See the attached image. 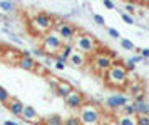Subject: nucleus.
<instances>
[{
  "instance_id": "1",
  "label": "nucleus",
  "mask_w": 149,
  "mask_h": 125,
  "mask_svg": "<svg viewBox=\"0 0 149 125\" xmlns=\"http://www.w3.org/2000/svg\"><path fill=\"white\" fill-rule=\"evenodd\" d=\"M106 77V84L109 87H114V88H122V87L127 85V80H129V72L127 68L124 67V64L117 62L116 60L114 65L107 70V73L104 75Z\"/></svg>"
},
{
  "instance_id": "2",
  "label": "nucleus",
  "mask_w": 149,
  "mask_h": 125,
  "mask_svg": "<svg viewBox=\"0 0 149 125\" xmlns=\"http://www.w3.org/2000/svg\"><path fill=\"white\" fill-rule=\"evenodd\" d=\"M79 119L82 125H104L102 124V112L94 104H84L79 110Z\"/></svg>"
},
{
  "instance_id": "3",
  "label": "nucleus",
  "mask_w": 149,
  "mask_h": 125,
  "mask_svg": "<svg viewBox=\"0 0 149 125\" xmlns=\"http://www.w3.org/2000/svg\"><path fill=\"white\" fill-rule=\"evenodd\" d=\"M64 47V40L61 39V35L57 32H49L45 33V37L42 40V50L45 52V55H50L54 57L62 50Z\"/></svg>"
},
{
  "instance_id": "4",
  "label": "nucleus",
  "mask_w": 149,
  "mask_h": 125,
  "mask_svg": "<svg viewBox=\"0 0 149 125\" xmlns=\"http://www.w3.org/2000/svg\"><path fill=\"white\" fill-rule=\"evenodd\" d=\"M55 22L49 13H37L34 19L30 20V27L35 33H49L54 28Z\"/></svg>"
},
{
  "instance_id": "5",
  "label": "nucleus",
  "mask_w": 149,
  "mask_h": 125,
  "mask_svg": "<svg viewBox=\"0 0 149 125\" xmlns=\"http://www.w3.org/2000/svg\"><path fill=\"white\" fill-rule=\"evenodd\" d=\"M95 47H97V42L92 35H89V33H82L79 37H75V48H77V52L81 53H92L95 50Z\"/></svg>"
},
{
  "instance_id": "6",
  "label": "nucleus",
  "mask_w": 149,
  "mask_h": 125,
  "mask_svg": "<svg viewBox=\"0 0 149 125\" xmlns=\"http://www.w3.org/2000/svg\"><path fill=\"white\" fill-rule=\"evenodd\" d=\"M114 62L116 60L109 55V50H107V53H97L95 55L94 60H92V67H94V70L101 72L102 75H106L109 68L114 65Z\"/></svg>"
},
{
  "instance_id": "7",
  "label": "nucleus",
  "mask_w": 149,
  "mask_h": 125,
  "mask_svg": "<svg viewBox=\"0 0 149 125\" xmlns=\"http://www.w3.org/2000/svg\"><path fill=\"white\" fill-rule=\"evenodd\" d=\"M55 32L61 35L62 40H65V42H69V40L75 39V33H77V28H75L72 23H69V22H55Z\"/></svg>"
},
{
  "instance_id": "8",
  "label": "nucleus",
  "mask_w": 149,
  "mask_h": 125,
  "mask_svg": "<svg viewBox=\"0 0 149 125\" xmlns=\"http://www.w3.org/2000/svg\"><path fill=\"white\" fill-rule=\"evenodd\" d=\"M126 104H129V99L124 93H112L106 99V107L109 110H121Z\"/></svg>"
},
{
  "instance_id": "9",
  "label": "nucleus",
  "mask_w": 149,
  "mask_h": 125,
  "mask_svg": "<svg viewBox=\"0 0 149 125\" xmlns=\"http://www.w3.org/2000/svg\"><path fill=\"white\" fill-rule=\"evenodd\" d=\"M86 104V99H84V95H82L79 90H74V92L69 95L67 99H65V105L69 108H72V110H81V107Z\"/></svg>"
},
{
  "instance_id": "10",
  "label": "nucleus",
  "mask_w": 149,
  "mask_h": 125,
  "mask_svg": "<svg viewBox=\"0 0 149 125\" xmlns=\"http://www.w3.org/2000/svg\"><path fill=\"white\" fill-rule=\"evenodd\" d=\"M22 119L25 120V122H30V124H37V122H40L39 113H37V110H35L32 105H25L24 113H22Z\"/></svg>"
},
{
  "instance_id": "11",
  "label": "nucleus",
  "mask_w": 149,
  "mask_h": 125,
  "mask_svg": "<svg viewBox=\"0 0 149 125\" xmlns=\"http://www.w3.org/2000/svg\"><path fill=\"white\" fill-rule=\"evenodd\" d=\"M17 64H19L20 68L29 70V72H35V70H37V67H39V64H37L35 59H32V57H20Z\"/></svg>"
},
{
  "instance_id": "12",
  "label": "nucleus",
  "mask_w": 149,
  "mask_h": 125,
  "mask_svg": "<svg viewBox=\"0 0 149 125\" xmlns=\"http://www.w3.org/2000/svg\"><path fill=\"white\" fill-rule=\"evenodd\" d=\"M72 92H74V87L70 85L69 82H65V80H64V82L61 80V84H59V87L55 88V93H57V95H59L61 99H64V100L67 99V97H69V95H70Z\"/></svg>"
},
{
  "instance_id": "13",
  "label": "nucleus",
  "mask_w": 149,
  "mask_h": 125,
  "mask_svg": "<svg viewBox=\"0 0 149 125\" xmlns=\"http://www.w3.org/2000/svg\"><path fill=\"white\" fill-rule=\"evenodd\" d=\"M7 107H8V110L14 113V115H17V117H22L24 108H25V105L22 104L20 100H17V99H12V100L7 104Z\"/></svg>"
},
{
  "instance_id": "14",
  "label": "nucleus",
  "mask_w": 149,
  "mask_h": 125,
  "mask_svg": "<svg viewBox=\"0 0 149 125\" xmlns=\"http://www.w3.org/2000/svg\"><path fill=\"white\" fill-rule=\"evenodd\" d=\"M72 53H74V47L70 45V44H64V47H62V50L55 57H57V60H62V62H65L67 64L69 59L72 57Z\"/></svg>"
},
{
  "instance_id": "15",
  "label": "nucleus",
  "mask_w": 149,
  "mask_h": 125,
  "mask_svg": "<svg viewBox=\"0 0 149 125\" xmlns=\"http://www.w3.org/2000/svg\"><path fill=\"white\" fill-rule=\"evenodd\" d=\"M134 110H136V115H149V102L148 100L134 102Z\"/></svg>"
},
{
  "instance_id": "16",
  "label": "nucleus",
  "mask_w": 149,
  "mask_h": 125,
  "mask_svg": "<svg viewBox=\"0 0 149 125\" xmlns=\"http://www.w3.org/2000/svg\"><path fill=\"white\" fill-rule=\"evenodd\" d=\"M69 64H72L74 67H82L86 64V55L81 52H74L72 53V57L69 59Z\"/></svg>"
},
{
  "instance_id": "17",
  "label": "nucleus",
  "mask_w": 149,
  "mask_h": 125,
  "mask_svg": "<svg viewBox=\"0 0 149 125\" xmlns=\"http://www.w3.org/2000/svg\"><path fill=\"white\" fill-rule=\"evenodd\" d=\"M119 125H137V117L136 115H119L117 117Z\"/></svg>"
},
{
  "instance_id": "18",
  "label": "nucleus",
  "mask_w": 149,
  "mask_h": 125,
  "mask_svg": "<svg viewBox=\"0 0 149 125\" xmlns=\"http://www.w3.org/2000/svg\"><path fill=\"white\" fill-rule=\"evenodd\" d=\"M44 125H64V119H62L59 113H54V115H49V117H45Z\"/></svg>"
},
{
  "instance_id": "19",
  "label": "nucleus",
  "mask_w": 149,
  "mask_h": 125,
  "mask_svg": "<svg viewBox=\"0 0 149 125\" xmlns=\"http://www.w3.org/2000/svg\"><path fill=\"white\" fill-rule=\"evenodd\" d=\"M0 8H2L3 12H7V13L14 12V10H15L14 0H2V2H0Z\"/></svg>"
},
{
  "instance_id": "20",
  "label": "nucleus",
  "mask_w": 149,
  "mask_h": 125,
  "mask_svg": "<svg viewBox=\"0 0 149 125\" xmlns=\"http://www.w3.org/2000/svg\"><path fill=\"white\" fill-rule=\"evenodd\" d=\"M121 115H136L134 110V102L132 104H126V105L121 108Z\"/></svg>"
},
{
  "instance_id": "21",
  "label": "nucleus",
  "mask_w": 149,
  "mask_h": 125,
  "mask_svg": "<svg viewBox=\"0 0 149 125\" xmlns=\"http://www.w3.org/2000/svg\"><path fill=\"white\" fill-rule=\"evenodd\" d=\"M64 125H82L79 115H69L67 119H64Z\"/></svg>"
},
{
  "instance_id": "22",
  "label": "nucleus",
  "mask_w": 149,
  "mask_h": 125,
  "mask_svg": "<svg viewBox=\"0 0 149 125\" xmlns=\"http://www.w3.org/2000/svg\"><path fill=\"white\" fill-rule=\"evenodd\" d=\"M121 47L124 50H136L134 42H131L129 39H121Z\"/></svg>"
},
{
  "instance_id": "23",
  "label": "nucleus",
  "mask_w": 149,
  "mask_h": 125,
  "mask_svg": "<svg viewBox=\"0 0 149 125\" xmlns=\"http://www.w3.org/2000/svg\"><path fill=\"white\" fill-rule=\"evenodd\" d=\"M10 100H12L10 99V93H8L3 87H0V102H2V104H8Z\"/></svg>"
},
{
  "instance_id": "24",
  "label": "nucleus",
  "mask_w": 149,
  "mask_h": 125,
  "mask_svg": "<svg viewBox=\"0 0 149 125\" xmlns=\"http://www.w3.org/2000/svg\"><path fill=\"white\" fill-rule=\"evenodd\" d=\"M129 90H131V93H132V95H136V93L142 92V85H141V82H136V84H132Z\"/></svg>"
},
{
  "instance_id": "25",
  "label": "nucleus",
  "mask_w": 149,
  "mask_h": 125,
  "mask_svg": "<svg viewBox=\"0 0 149 125\" xmlns=\"http://www.w3.org/2000/svg\"><path fill=\"white\" fill-rule=\"evenodd\" d=\"M121 19L127 23V25H132L134 23V19H132V15H129V13H126V12H122L121 13Z\"/></svg>"
},
{
  "instance_id": "26",
  "label": "nucleus",
  "mask_w": 149,
  "mask_h": 125,
  "mask_svg": "<svg viewBox=\"0 0 149 125\" xmlns=\"http://www.w3.org/2000/svg\"><path fill=\"white\" fill-rule=\"evenodd\" d=\"M137 125H149V115H136Z\"/></svg>"
},
{
  "instance_id": "27",
  "label": "nucleus",
  "mask_w": 149,
  "mask_h": 125,
  "mask_svg": "<svg viewBox=\"0 0 149 125\" xmlns=\"http://www.w3.org/2000/svg\"><path fill=\"white\" fill-rule=\"evenodd\" d=\"M124 10H126V13H129V15H134L136 13V5L134 3H126V7H124Z\"/></svg>"
},
{
  "instance_id": "28",
  "label": "nucleus",
  "mask_w": 149,
  "mask_h": 125,
  "mask_svg": "<svg viewBox=\"0 0 149 125\" xmlns=\"http://www.w3.org/2000/svg\"><path fill=\"white\" fill-rule=\"evenodd\" d=\"M54 67H55V70H65V67H67V64L65 62H62V60H55L54 62Z\"/></svg>"
},
{
  "instance_id": "29",
  "label": "nucleus",
  "mask_w": 149,
  "mask_h": 125,
  "mask_svg": "<svg viewBox=\"0 0 149 125\" xmlns=\"http://www.w3.org/2000/svg\"><path fill=\"white\" fill-rule=\"evenodd\" d=\"M107 33L112 37V39H121V33L117 32L116 28H112V27H107Z\"/></svg>"
},
{
  "instance_id": "30",
  "label": "nucleus",
  "mask_w": 149,
  "mask_h": 125,
  "mask_svg": "<svg viewBox=\"0 0 149 125\" xmlns=\"http://www.w3.org/2000/svg\"><path fill=\"white\" fill-rule=\"evenodd\" d=\"M47 82H49V85L52 87V88H57V87H59V84H61V80H57V79H52V77H49L47 79Z\"/></svg>"
},
{
  "instance_id": "31",
  "label": "nucleus",
  "mask_w": 149,
  "mask_h": 125,
  "mask_svg": "<svg viewBox=\"0 0 149 125\" xmlns=\"http://www.w3.org/2000/svg\"><path fill=\"white\" fill-rule=\"evenodd\" d=\"M94 22L97 23V25H104V23H106L104 17H102V15H99V13H94Z\"/></svg>"
},
{
  "instance_id": "32",
  "label": "nucleus",
  "mask_w": 149,
  "mask_h": 125,
  "mask_svg": "<svg viewBox=\"0 0 149 125\" xmlns=\"http://www.w3.org/2000/svg\"><path fill=\"white\" fill-rule=\"evenodd\" d=\"M124 67L127 68V72H131V70H134V68H136V64H134V62H132L131 59H129V60H126V64H124Z\"/></svg>"
},
{
  "instance_id": "33",
  "label": "nucleus",
  "mask_w": 149,
  "mask_h": 125,
  "mask_svg": "<svg viewBox=\"0 0 149 125\" xmlns=\"http://www.w3.org/2000/svg\"><path fill=\"white\" fill-rule=\"evenodd\" d=\"M136 52L141 53L144 59H148V60H149V48H136Z\"/></svg>"
},
{
  "instance_id": "34",
  "label": "nucleus",
  "mask_w": 149,
  "mask_h": 125,
  "mask_svg": "<svg viewBox=\"0 0 149 125\" xmlns=\"http://www.w3.org/2000/svg\"><path fill=\"white\" fill-rule=\"evenodd\" d=\"M102 3H104V7L109 8V10H114V8H116V5H114V2H112V0H102Z\"/></svg>"
},
{
  "instance_id": "35",
  "label": "nucleus",
  "mask_w": 149,
  "mask_h": 125,
  "mask_svg": "<svg viewBox=\"0 0 149 125\" xmlns=\"http://www.w3.org/2000/svg\"><path fill=\"white\" fill-rule=\"evenodd\" d=\"M132 97H134V102H141L146 97V92H139V93H136V95H132Z\"/></svg>"
},
{
  "instance_id": "36",
  "label": "nucleus",
  "mask_w": 149,
  "mask_h": 125,
  "mask_svg": "<svg viewBox=\"0 0 149 125\" xmlns=\"http://www.w3.org/2000/svg\"><path fill=\"white\" fill-rule=\"evenodd\" d=\"M32 55H35V57H45V52L42 48H35V50H32Z\"/></svg>"
},
{
  "instance_id": "37",
  "label": "nucleus",
  "mask_w": 149,
  "mask_h": 125,
  "mask_svg": "<svg viewBox=\"0 0 149 125\" xmlns=\"http://www.w3.org/2000/svg\"><path fill=\"white\" fill-rule=\"evenodd\" d=\"M131 60H132L134 64H139V62H142V60H144V57H142L141 53H137V55H134V57H131Z\"/></svg>"
},
{
  "instance_id": "38",
  "label": "nucleus",
  "mask_w": 149,
  "mask_h": 125,
  "mask_svg": "<svg viewBox=\"0 0 149 125\" xmlns=\"http://www.w3.org/2000/svg\"><path fill=\"white\" fill-rule=\"evenodd\" d=\"M3 125H19L17 122H14V120H5L3 122Z\"/></svg>"
},
{
  "instance_id": "39",
  "label": "nucleus",
  "mask_w": 149,
  "mask_h": 125,
  "mask_svg": "<svg viewBox=\"0 0 149 125\" xmlns=\"http://www.w3.org/2000/svg\"><path fill=\"white\" fill-rule=\"evenodd\" d=\"M104 125H119V124H117V120H109V122H106Z\"/></svg>"
},
{
  "instance_id": "40",
  "label": "nucleus",
  "mask_w": 149,
  "mask_h": 125,
  "mask_svg": "<svg viewBox=\"0 0 149 125\" xmlns=\"http://www.w3.org/2000/svg\"><path fill=\"white\" fill-rule=\"evenodd\" d=\"M124 2H127V3H131V2H132V0H124Z\"/></svg>"
},
{
  "instance_id": "41",
  "label": "nucleus",
  "mask_w": 149,
  "mask_h": 125,
  "mask_svg": "<svg viewBox=\"0 0 149 125\" xmlns=\"http://www.w3.org/2000/svg\"><path fill=\"white\" fill-rule=\"evenodd\" d=\"M0 2H2V0H0Z\"/></svg>"
}]
</instances>
